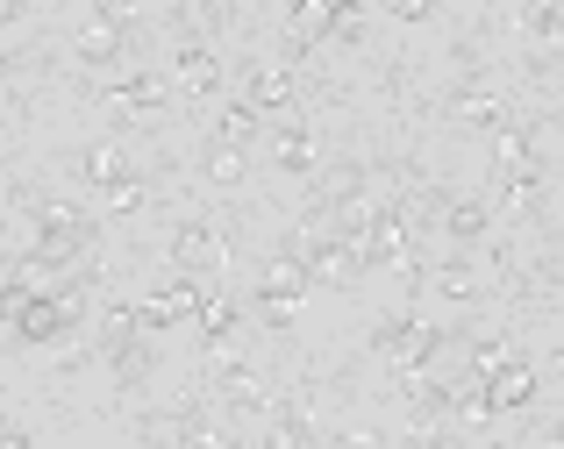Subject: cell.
I'll list each match as a JSON object with an SVG mask.
<instances>
[{"mask_svg": "<svg viewBox=\"0 0 564 449\" xmlns=\"http://www.w3.org/2000/svg\"><path fill=\"white\" fill-rule=\"evenodd\" d=\"M115 100H129V108H158V79H151V72H122V79H115Z\"/></svg>", "mask_w": 564, "mask_h": 449, "instance_id": "4", "label": "cell"}, {"mask_svg": "<svg viewBox=\"0 0 564 449\" xmlns=\"http://www.w3.org/2000/svg\"><path fill=\"white\" fill-rule=\"evenodd\" d=\"M172 72L193 86V94H215L221 86V65H215V51H200V43H186V51H172Z\"/></svg>", "mask_w": 564, "mask_h": 449, "instance_id": "2", "label": "cell"}, {"mask_svg": "<svg viewBox=\"0 0 564 449\" xmlns=\"http://www.w3.org/2000/svg\"><path fill=\"white\" fill-rule=\"evenodd\" d=\"M443 229H451L457 236V243H479V236H486V207H451V221H443Z\"/></svg>", "mask_w": 564, "mask_h": 449, "instance_id": "5", "label": "cell"}, {"mask_svg": "<svg viewBox=\"0 0 564 449\" xmlns=\"http://www.w3.org/2000/svg\"><path fill=\"white\" fill-rule=\"evenodd\" d=\"M172 258H180V264H215L221 258V236L207 229V221H186V229L172 236Z\"/></svg>", "mask_w": 564, "mask_h": 449, "instance_id": "3", "label": "cell"}, {"mask_svg": "<svg viewBox=\"0 0 564 449\" xmlns=\"http://www.w3.org/2000/svg\"><path fill=\"white\" fill-rule=\"evenodd\" d=\"M536 399V379H529V364H508L494 385H486V414H508V407H529Z\"/></svg>", "mask_w": 564, "mask_h": 449, "instance_id": "1", "label": "cell"}]
</instances>
